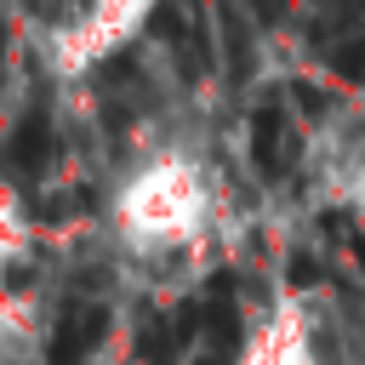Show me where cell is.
<instances>
[{"label": "cell", "mask_w": 365, "mask_h": 365, "mask_svg": "<svg viewBox=\"0 0 365 365\" xmlns=\"http://www.w3.org/2000/svg\"><path fill=\"white\" fill-rule=\"evenodd\" d=\"M148 23H154V34L160 40H171V51L188 63V74H205V63H211V51H205V23H200V0H160L154 11H148Z\"/></svg>", "instance_id": "6da1fadb"}, {"label": "cell", "mask_w": 365, "mask_h": 365, "mask_svg": "<svg viewBox=\"0 0 365 365\" xmlns=\"http://www.w3.org/2000/svg\"><path fill=\"white\" fill-rule=\"evenodd\" d=\"M251 154H257V171H285L291 165V154H297V143H291V131H285V114L274 108V103H262L257 114H251Z\"/></svg>", "instance_id": "7a4b0ae2"}, {"label": "cell", "mask_w": 365, "mask_h": 365, "mask_svg": "<svg viewBox=\"0 0 365 365\" xmlns=\"http://www.w3.org/2000/svg\"><path fill=\"white\" fill-rule=\"evenodd\" d=\"M217 29H222V51H228V74H234V80H245V74H251V29L240 23V11H234L228 0L217 6Z\"/></svg>", "instance_id": "3957f363"}, {"label": "cell", "mask_w": 365, "mask_h": 365, "mask_svg": "<svg viewBox=\"0 0 365 365\" xmlns=\"http://www.w3.org/2000/svg\"><path fill=\"white\" fill-rule=\"evenodd\" d=\"M11 154H17V165H40V160H46V114H40V108H34V114L17 125Z\"/></svg>", "instance_id": "277c9868"}, {"label": "cell", "mask_w": 365, "mask_h": 365, "mask_svg": "<svg viewBox=\"0 0 365 365\" xmlns=\"http://www.w3.org/2000/svg\"><path fill=\"white\" fill-rule=\"evenodd\" d=\"M331 68H336L342 80H365V34L336 40V46H331Z\"/></svg>", "instance_id": "5b68a950"}, {"label": "cell", "mask_w": 365, "mask_h": 365, "mask_svg": "<svg viewBox=\"0 0 365 365\" xmlns=\"http://www.w3.org/2000/svg\"><path fill=\"white\" fill-rule=\"evenodd\" d=\"M297 103H302V108H308V114H314V120H319V114H325V91H319V86H308V80H302V86H297Z\"/></svg>", "instance_id": "8992f818"}, {"label": "cell", "mask_w": 365, "mask_h": 365, "mask_svg": "<svg viewBox=\"0 0 365 365\" xmlns=\"http://www.w3.org/2000/svg\"><path fill=\"white\" fill-rule=\"evenodd\" d=\"M251 6H257L262 23H279V17H285V0H251Z\"/></svg>", "instance_id": "52a82bcc"}]
</instances>
